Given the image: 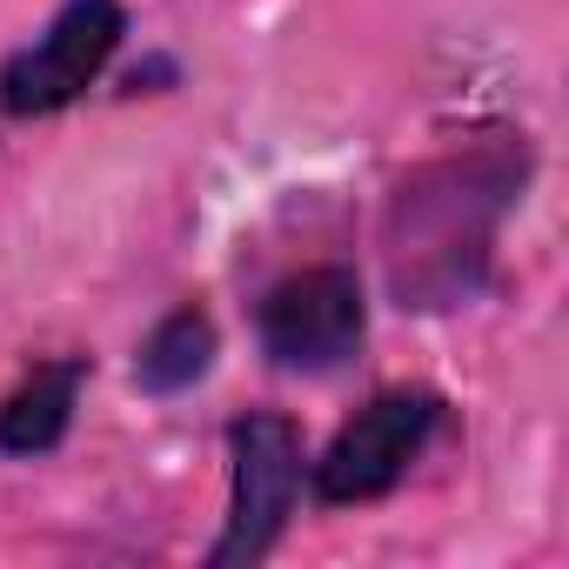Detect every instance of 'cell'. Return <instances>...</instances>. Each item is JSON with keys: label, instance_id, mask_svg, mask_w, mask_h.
<instances>
[{"label": "cell", "instance_id": "6da1fadb", "mask_svg": "<svg viewBox=\"0 0 569 569\" xmlns=\"http://www.w3.org/2000/svg\"><path fill=\"white\" fill-rule=\"evenodd\" d=\"M302 496V436L289 416H234L228 422V522L221 542L208 549V569H241L261 562Z\"/></svg>", "mask_w": 569, "mask_h": 569}, {"label": "cell", "instance_id": "7a4b0ae2", "mask_svg": "<svg viewBox=\"0 0 569 569\" xmlns=\"http://www.w3.org/2000/svg\"><path fill=\"white\" fill-rule=\"evenodd\" d=\"M254 336H261V356L289 376H329V369L356 362V349L369 336V302H362L356 268L316 261V268L281 274L254 302Z\"/></svg>", "mask_w": 569, "mask_h": 569}, {"label": "cell", "instance_id": "3957f363", "mask_svg": "<svg viewBox=\"0 0 569 569\" xmlns=\"http://www.w3.org/2000/svg\"><path fill=\"white\" fill-rule=\"evenodd\" d=\"M436 422H442V396L436 389H382V396H369L336 429V442L316 456V469H309L316 502H329V509L382 502L416 469V456L429 449Z\"/></svg>", "mask_w": 569, "mask_h": 569}, {"label": "cell", "instance_id": "277c9868", "mask_svg": "<svg viewBox=\"0 0 569 569\" xmlns=\"http://www.w3.org/2000/svg\"><path fill=\"white\" fill-rule=\"evenodd\" d=\"M121 34H128L121 0H68L21 54H8V68H0V114H14V121L61 114L68 101H81L101 81Z\"/></svg>", "mask_w": 569, "mask_h": 569}, {"label": "cell", "instance_id": "5b68a950", "mask_svg": "<svg viewBox=\"0 0 569 569\" xmlns=\"http://www.w3.org/2000/svg\"><path fill=\"white\" fill-rule=\"evenodd\" d=\"M81 382H88V362L81 356H61V362H41L28 369L8 402H0V456H48L61 449V436L74 429V402H81Z\"/></svg>", "mask_w": 569, "mask_h": 569}, {"label": "cell", "instance_id": "8992f818", "mask_svg": "<svg viewBox=\"0 0 569 569\" xmlns=\"http://www.w3.org/2000/svg\"><path fill=\"white\" fill-rule=\"evenodd\" d=\"M208 369H214V316L194 309V302H181L174 316H161L141 336V349H134V382L148 396H181Z\"/></svg>", "mask_w": 569, "mask_h": 569}]
</instances>
